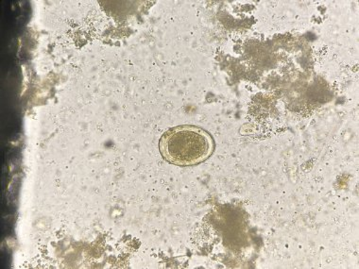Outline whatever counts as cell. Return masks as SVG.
I'll return each instance as SVG.
<instances>
[{
	"label": "cell",
	"instance_id": "1",
	"mask_svg": "<svg viewBox=\"0 0 359 269\" xmlns=\"http://www.w3.org/2000/svg\"><path fill=\"white\" fill-rule=\"evenodd\" d=\"M213 138L194 126H179L167 130L160 139L162 156L170 164L187 167L205 162L213 153Z\"/></svg>",
	"mask_w": 359,
	"mask_h": 269
}]
</instances>
